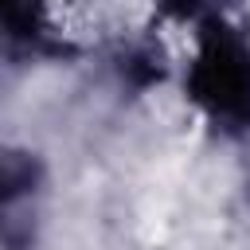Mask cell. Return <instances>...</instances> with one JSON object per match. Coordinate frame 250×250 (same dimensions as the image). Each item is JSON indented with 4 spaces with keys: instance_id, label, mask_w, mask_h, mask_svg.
Instances as JSON below:
<instances>
[{
    "instance_id": "6da1fadb",
    "label": "cell",
    "mask_w": 250,
    "mask_h": 250,
    "mask_svg": "<svg viewBox=\"0 0 250 250\" xmlns=\"http://www.w3.org/2000/svg\"><path fill=\"white\" fill-rule=\"evenodd\" d=\"M191 94L211 113L227 117L250 113V55L230 31L215 27L203 35L191 66Z\"/></svg>"
}]
</instances>
